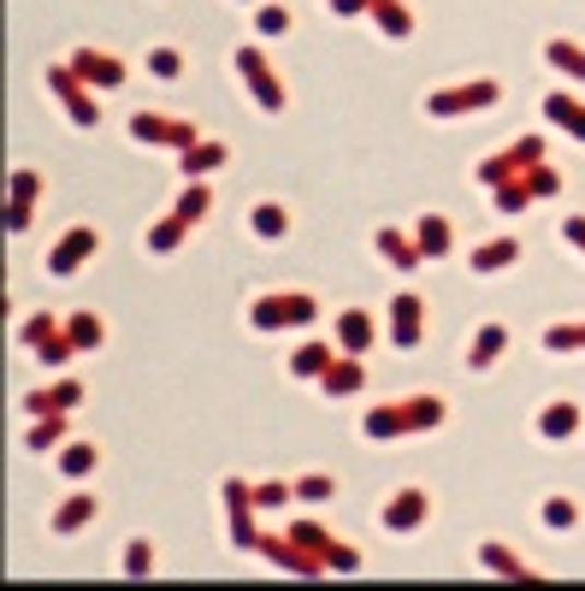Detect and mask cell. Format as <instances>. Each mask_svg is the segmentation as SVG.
<instances>
[{"label": "cell", "instance_id": "cell-39", "mask_svg": "<svg viewBox=\"0 0 585 591\" xmlns=\"http://www.w3.org/2000/svg\"><path fill=\"white\" fill-rule=\"evenodd\" d=\"M142 66H149V78H160V83H178V78H184V54L166 48V42L142 54Z\"/></svg>", "mask_w": 585, "mask_h": 591}, {"label": "cell", "instance_id": "cell-21", "mask_svg": "<svg viewBox=\"0 0 585 591\" xmlns=\"http://www.w3.org/2000/svg\"><path fill=\"white\" fill-rule=\"evenodd\" d=\"M503 350H508V326L485 320L473 331V343H467V373H491L496 362H503Z\"/></svg>", "mask_w": 585, "mask_h": 591}, {"label": "cell", "instance_id": "cell-43", "mask_svg": "<svg viewBox=\"0 0 585 591\" xmlns=\"http://www.w3.org/2000/svg\"><path fill=\"white\" fill-rule=\"evenodd\" d=\"M520 184H526V196H533V201H545V196L562 190V172H555L550 161H538V166H526V172H520Z\"/></svg>", "mask_w": 585, "mask_h": 591}, {"label": "cell", "instance_id": "cell-48", "mask_svg": "<svg viewBox=\"0 0 585 591\" xmlns=\"http://www.w3.org/2000/svg\"><path fill=\"white\" fill-rule=\"evenodd\" d=\"M555 237H562L568 249H580V255H585V213H574V220H562V231H555Z\"/></svg>", "mask_w": 585, "mask_h": 591}, {"label": "cell", "instance_id": "cell-33", "mask_svg": "<svg viewBox=\"0 0 585 591\" xmlns=\"http://www.w3.org/2000/svg\"><path fill=\"white\" fill-rule=\"evenodd\" d=\"M290 24H296V19H290L284 0H260V7H255V42H278V36H290Z\"/></svg>", "mask_w": 585, "mask_h": 591}, {"label": "cell", "instance_id": "cell-1", "mask_svg": "<svg viewBox=\"0 0 585 591\" xmlns=\"http://www.w3.org/2000/svg\"><path fill=\"white\" fill-rule=\"evenodd\" d=\"M231 66H237V78L248 83V95H255V107L260 113H284V78L272 71V60L260 54V42H243L237 54H231Z\"/></svg>", "mask_w": 585, "mask_h": 591}, {"label": "cell", "instance_id": "cell-17", "mask_svg": "<svg viewBox=\"0 0 585 591\" xmlns=\"http://www.w3.org/2000/svg\"><path fill=\"white\" fill-rule=\"evenodd\" d=\"M361 432H367L373 444H390V438H402V432H414V421H408V397L373 402V409L361 414Z\"/></svg>", "mask_w": 585, "mask_h": 591}, {"label": "cell", "instance_id": "cell-45", "mask_svg": "<svg viewBox=\"0 0 585 591\" xmlns=\"http://www.w3.org/2000/svg\"><path fill=\"white\" fill-rule=\"evenodd\" d=\"M248 497H255V515H272V509L290 503V485L284 480H260V485H248Z\"/></svg>", "mask_w": 585, "mask_h": 591}, {"label": "cell", "instance_id": "cell-35", "mask_svg": "<svg viewBox=\"0 0 585 591\" xmlns=\"http://www.w3.org/2000/svg\"><path fill=\"white\" fill-rule=\"evenodd\" d=\"M119 574H125V580H149V574H154V539H125Z\"/></svg>", "mask_w": 585, "mask_h": 591}, {"label": "cell", "instance_id": "cell-6", "mask_svg": "<svg viewBox=\"0 0 585 591\" xmlns=\"http://www.w3.org/2000/svg\"><path fill=\"white\" fill-rule=\"evenodd\" d=\"M66 66H71V78H78L83 90H101V95L125 90V78H130V66L119 60V54H107V48H78Z\"/></svg>", "mask_w": 585, "mask_h": 591}, {"label": "cell", "instance_id": "cell-20", "mask_svg": "<svg viewBox=\"0 0 585 591\" xmlns=\"http://www.w3.org/2000/svg\"><path fill=\"white\" fill-rule=\"evenodd\" d=\"M83 402V385L78 379H48L24 397V414H71Z\"/></svg>", "mask_w": 585, "mask_h": 591}, {"label": "cell", "instance_id": "cell-3", "mask_svg": "<svg viewBox=\"0 0 585 591\" xmlns=\"http://www.w3.org/2000/svg\"><path fill=\"white\" fill-rule=\"evenodd\" d=\"M95 255H101V231L95 225H66L60 237L48 243V261L42 267H48V279H78Z\"/></svg>", "mask_w": 585, "mask_h": 591}, {"label": "cell", "instance_id": "cell-18", "mask_svg": "<svg viewBox=\"0 0 585 591\" xmlns=\"http://www.w3.org/2000/svg\"><path fill=\"white\" fill-rule=\"evenodd\" d=\"M60 331H66V343H71V355H90L107 343V320H101L95 308H71L60 314Z\"/></svg>", "mask_w": 585, "mask_h": 591}, {"label": "cell", "instance_id": "cell-13", "mask_svg": "<svg viewBox=\"0 0 585 591\" xmlns=\"http://www.w3.org/2000/svg\"><path fill=\"white\" fill-rule=\"evenodd\" d=\"M473 562H479V568H485V574H496V580H520V586H538V568H526V556H520V551H508L503 539H485V544H479V551H473Z\"/></svg>", "mask_w": 585, "mask_h": 591}, {"label": "cell", "instance_id": "cell-37", "mask_svg": "<svg viewBox=\"0 0 585 591\" xmlns=\"http://www.w3.org/2000/svg\"><path fill=\"white\" fill-rule=\"evenodd\" d=\"M248 326H255V331H284V291L248 302Z\"/></svg>", "mask_w": 585, "mask_h": 591}, {"label": "cell", "instance_id": "cell-53", "mask_svg": "<svg viewBox=\"0 0 585 591\" xmlns=\"http://www.w3.org/2000/svg\"><path fill=\"white\" fill-rule=\"evenodd\" d=\"M580 432H585V426H580Z\"/></svg>", "mask_w": 585, "mask_h": 591}, {"label": "cell", "instance_id": "cell-44", "mask_svg": "<svg viewBox=\"0 0 585 591\" xmlns=\"http://www.w3.org/2000/svg\"><path fill=\"white\" fill-rule=\"evenodd\" d=\"M444 414H449V402H444V397H408V421H414V432L444 426Z\"/></svg>", "mask_w": 585, "mask_h": 591}, {"label": "cell", "instance_id": "cell-27", "mask_svg": "<svg viewBox=\"0 0 585 591\" xmlns=\"http://www.w3.org/2000/svg\"><path fill=\"white\" fill-rule=\"evenodd\" d=\"M545 60H550V71H562L568 83H585V48L574 36H550L545 42Z\"/></svg>", "mask_w": 585, "mask_h": 591}, {"label": "cell", "instance_id": "cell-49", "mask_svg": "<svg viewBox=\"0 0 585 591\" xmlns=\"http://www.w3.org/2000/svg\"><path fill=\"white\" fill-rule=\"evenodd\" d=\"M31 220H36V208H7V231H12V237H24Z\"/></svg>", "mask_w": 585, "mask_h": 591}, {"label": "cell", "instance_id": "cell-28", "mask_svg": "<svg viewBox=\"0 0 585 591\" xmlns=\"http://www.w3.org/2000/svg\"><path fill=\"white\" fill-rule=\"evenodd\" d=\"M331 355H338V343H331V338H308L296 355H290V379H319Z\"/></svg>", "mask_w": 585, "mask_h": 591}, {"label": "cell", "instance_id": "cell-8", "mask_svg": "<svg viewBox=\"0 0 585 591\" xmlns=\"http://www.w3.org/2000/svg\"><path fill=\"white\" fill-rule=\"evenodd\" d=\"M385 338L397 343V350H420V338H426V296H420V291H397V296H390Z\"/></svg>", "mask_w": 585, "mask_h": 591}, {"label": "cell", "instance_id": "cell-30", "mask_svg": "<svg viewBox=\"0 0 585 591\" xmlns=\"http://www.w3.org/2000/svg\"><path fill=\"white\" fill-rule=\"evenodd\" d=\"M42 196H48L42 172H36V166H12V178H7V208H36Z\"/></svg>", "mask_w": 585, "mask_h": 591}, {"label": "cell", "instance_id": "cell-22", "mask_svg": "<svg viewBox=\"0 0 585 591\" xmlns=\"http://www.w3.org/2000/svg\"><path fill=\"white\" fill-rule=\"evenodd\" d=\"M231 161V142H219V137H196L189 149H178V172L184 178H208V172H219Z\"/></svg>", "mask_w": 585, "mask_h": 591}, {"label": "cell", "instance_id": "cell-2", "mask_svg": "<svg viewBox=\"0 0 585 591\" xmlns=\"http://www.w3.org/2000/svg\"><path fill=\"white\" fill-rule=\"evenodd\" d=\"M503 101V83L496 78H473V83H449V90H432L420 107H426V119H461V113H485Z\"/></svg>", "mask_w": 585, "mask_h": 591}, {"label": "cell", "instance_id": "cell-16", "mask_svg": "<svg viewBox=\"0 0 585 591\" xmlns=\"http://www.w3.org/2000/svg\"><path fill=\"white\" fill-rule=\"evenodd\" d=\"M314 385H319L331 402H338V397H355V391H367V367H361V355H331L326 373H319Z\"/></svg>", "mask_w": 585, "mask_h": 591}, {"label": "cell", "instance_id": "cell-19", "mask_svg": "<svg viewBox=\"0 0 585 591\" xmlns=\"http://www.w3.org/2000/svg\"><path fill=\"white\" fill-rule=\"evenodd\" d=\"M408 237H414V255H420V261H444V255L456 249V231H449L444 213H420Z\"/></svg>", "mask_w": 585, "mask_h": 591}, {"label": "cell", "instance_id": "cell-34", "mask_svg": "<svg viewBox=\"0 0 585 591\" xmlns=\"http://www.w3.org/2000/svg\"><path fill=\"white\" fill-rule=\"evenodd\" d=\"M538 521H545L550 532H574L580 527V503L562 497V492H550L545 503H538Z\"/></svg>", "mask_w": 585, "mask_h": 591}, {"label": "cell", "instance_id": "cell-10", "mask_svg": "<svg viewBox=\"0 0 585 591\" xmlns=\"http://www.w3.org/2000/svg\"><path fill=\"white\" fill-rule=\"evenodd\" d=\"M426 521H432V497L420 492V485H402V492L390 497L385 509H378V527L397 532V539H402V532H420Z\"/></svg>", "mask_w": 585, "mask_h": 591}, {"label": "cell", "instance_id": "cell-52", "mask_svg": "<svg viewBox=\"0 0 585 591\" xmlns=\"http://www.w3.org/2000/svg\"><path fill=\"white\" fill-rule=\"evenodd\" d=\"M237 7H260V0H237Z\"/></svg>", "mask_w": 585, "mask_h": 591}, {"label": "cell", "instance_id": "cell-23", "mask_svg": "<svg viewBox=\"0 0 585 591\" xmlns=\"http://www.w3.org/2000/svg\"><path fill=\"white\" fill-rule=\"evenodd\" d=\"M515 261H520V237H491V243H479V249L467 255V272L491 279V272H508Z\"/></svg>", "mask_w": 585, "mask_h": 591}, {"label": "cell", "instance_id": "cell-38", "mask_svg": "<svg viewBox=\"0 0 585 591\" xmlns=\"http://www.w3.org/2000/svg\"><path fill=\"white\" fill-rule=\"evenodd\" d=\"M319 320V302L308 291H284V331H308Z\"/></svg>", "mask_w": 585, "mask_h": 591}, {"label": "cell", "instance_id": "cell-24", "mask_svg": "<svg viewBox=\"0 0 585 591\" xmlns=\"http://www.w3.org/2000/svg\"><path fill=\"white\" fill-rule=\"evenodd\" d=\"M66 438H71V414H31L24 450H31V456H48V450H60Z\"/></svg>", "mask_w": 585, "mask_h": 591}, {"label": "cell", "instance_id": "cell-11", "mask_svg": "<svg viewBox=\"0 0 585 591\" xmlns=\"http://www.w3.org/2000/svg\"><path fill=\"white\" fill-rule=\"evenodd\" d=\"M331 343H338V355H367L378 343V314L373 308H343L338 320H331Z\"/></svg>", "mask_w": 585, "mask_h": 591}, {"label": "cell", "instance_id": "cell-4", "mask_svg": "<svg viewBox=\"0 0 585 591\" xmlns=\"http://www.w3.org/2000/svg\"><path fill=\"white\" fill-rule=\"evenodd\" d=\"M219 497H225V539H231V551H255L260 544V515H255V497H248V480H237L231 473L225 485H219Z\"/></svg>", "mask_w": 585, "mask_h": 591}, {"label": "cell", "instance_id": "cell-41", "mask_svg": "<svg viewBox=\"0 0 585 591\" xmlns=\"http://www.w3.org/2000/svg\"><path fill=\"white\" fill-rule=\"evenodd\" d=\"M491 208L508 220V213H526V208H533V196H526L520 178H503V184H491Z\"/></svg>", "mask_w": 585, "mask_h": 591}, {"label": "cell", "instance_id": "cell-7", "mask_svg": "<svg viewBox=\"0 0 585 591\" xmlns=\"http://www.w3.org/2000/svg\"><path fill=\"white\" fill-rule=\"evenodd\" d=\"M48 90H54V101L66 107V119L78 125V131H95L101 125V101H95V90H83V83L71 78V66H48Z\"/></svg>", "mask_w": 585, "mask_h": 591}, {"label": "cell", "instance_id": "cell-42", "mask_svg": "<svg viewBox=\"0 0 585 591\" xmlns=\"http://www.w3.org/2000/svg\"><path fill=\"white\" fill-rule=\"evenodd\" d=\"M545 350H550V355H574V350H585V320H574V326L555 320V326L545 331Z\"/></svg>", "mask_w": 585, "mask_h": 591}, {"label": "cell", "instance_id": "cell-26", "mask_svg": "<svg viewBox=\"0 0 585 591\" xmlns=\"http://www.w3.org/2000/svg\"><path fill=\"white\" fill-rule=\"evenodd\" d=\"M367 19L378 24V36H385V42H408V36H414V12H408L402 0H373Z\"/></svg>", "mask_w": 585, "mask_h": 591}, {"label": "cell", "instance_id": "cell-9", "mask_svg": "<svg viewBox=\"0 0 585 591\" xmlns=\"http://www.w3.org/2000/svg\"><path fill=\"white\" fill-rule=\"evenodd\" d=\"M538 161H545V142H538V137H515L503 154L479 161V166H473V178L491 190V184H503V178H520V172H526V166H538Z\"/></svg>", "mask_w": 585, "mask_h": 591}, {"label": "cell", "instance_id": "cell-50", "mask_svg": "<svg viewBox=\"0 0 585 591\" xmlns=\"http://www.w3.org/2000/svg\"><path fill=\"white\" fill-rule=\"evenodd\" d=\"M326 7H331V12H338V19H361V12H367V7H373V0H326Z\"/></svg>", "mask_w": 585, "mask_h": 591}, {"label": "cell", "instance_id": "cell-29", "mask_svg": "<svg viewBox=\"0 0 585 591\" xmlns=\"http://www.w3.org/2000/svg\"><path fill=\"white\" fill-rule=\"evenodd\" d=\"M248 231H255L260 243L290 237V208H284V201H255V213H248Z\"/></svg>", "mask_w": 585, "mask_h": 591}, {"label": "cell", "instance_id": "cell-25", "mask_svg": "<svg viewBox=\"0 0 585 591\" xmlns=\"http://www.w3.org/2000/svg\"><path fill=\"white\" fill-rule=\"evenodd\" d=\"M373 249H378V261H390L397 272H414V267H420V255H414V237H408V231H397V225H378Z\"/></svg>", "mask_w": 585, "mask_h": 591}, {"label": "cell", "instance_id": "cell-46", "mask_svg": "<svg viewBox=\"0 0 585 591\" xmlns=\"http://www.w3.org/2000/svg\"><path fill=\"white\" fill-rule=\"evenodd\" d=\"M361 568V551H355V544H338V539H331L326 544V574H355Z\"/></svg>", "mask_w": 585, "mask_h": 591}, {"label": "cell", "instance_id": "cell-14", "mask_svg": "<svg viewBox=\"0 0 585 591\" xmlns=\"http://www.w3.org/2000/svg\"><path fill=\"white\" fill-rule=\"evenodd\" d=\"M533 426H538V438H545V444H568V438L585 426V414H580L574 397H555V402H545V409H538Z\"/></svg>", "mask_w": 585, "mask_h": 591}, {"label": "cell", "instance_id": "cell-15", "mask_svg": "<svg viewBox=\"0 0 585 591\" xmlns=\"http://www.w3.org/2000/svg\"><path fill=\"white\" fill-rule=\"evenodd\" d=\"M95 468H101V444L95 438H66L60 450H54V473L71 480V485H83Z\"/></svg>", "mask_w": 585, "mask_h": 591}, {"label": "cell", "instance_id": "cell-31", "mask_svg": "<svg viewBox=\"0 0 585 591\" xmlns=\"http://www.w3.org/2000/svg\"><path fill=\"white\" fill-rule=\"evenodd\" d=\"M208 208H213V190H208L201 178H184V196L172 201V213H178V220H184L189 231H196L201 220H208Z\"/></svg>", "mask_w": 585, "mask_h": 591}, {"label": "cell", "instance_id": "cell-5", "mask_svg": "<svg viewBox=\"0 0 585 591\" xmlns=\"http://www.w3.org/2000/svg\"><path fill=\"white\" fill-rule=\"evenodd\" d=\"M201 131L189 119H172V113H130V142H142V149H189Z\"/></svg>", "mask_w": 585, "mask_h": 591}, {"label": "cell", "instance_id": "cell-12", "mask_svg": "<svg viewBox=\"0 0 585 591\" xmlns=\"http://www.w3.org/2000/svg\"><path fill=\"white\" fill-rule=\"evenodd\" d=\"M95 515H101V497H95V492H83V485H78L71 497H60V503L48 509V532H54V539H78V532L90 527Z\"/></svg>", "mask_w": 585, "mask_h": 591}, {"label": "cell", "instance_id": "cell-32", "mask_svg": "<svg viewBox=\"0 0 585 591\" xmlns=\"http://www.w3.org/2000/svg\"><path fill=\"white\" fill-rule=\"evenodd\" d=\"M184 237H189V225L178 220V213H166V220H154L149 231H142V249H149V255H172V249H184Z\"/></svg>", "mask_w": 585, "mask_h": 591}, {"label": "cell", "instance_id": "cell-36", "mask_svg": "<svg viewBox=\"0 0 585 591\" xmlns=\"http://www.w3.org/2000/svg\"><path fill=\"white\" fill-rule=\"evenodd\" d=\"M54 331H60V314H42V308H36V314H24V320H19V350H31V355H36L42 343L54 338Z\"/></svg>", "mask_w": 585, "mask_h": 591}, {"label": "cell", "instance_id": "cell-51", "mask_svg": "<svg viewBox=\"0 0 585 591\" xmlns=\"http://www.w3.org/2000/svg\"><path fill=\"white\" fill-rule=\"evenodd\" d=\"M568 137H574V142H585V107H574V113H568Z\"/></svg>", "mask_w": 585, "mask_h": 591}, {"label": "cell", "instance_id": "cell-40", "mask_svg": "<svg viewBox=\"0 0 585 591\" xmlns=\"http://www.w3.org/2000/svg\"><path fill=\"white\" fill-rule=\"evenodd\" d=\"M290 497L296 503H331L338 497V480H331V473H302V480H290Z\"/></svg>", "mask_w": 585, "mask_h": 591}, {"label": "cell", "instance_id": "cell-47", "mask_svg": "<svg viewBox=\"0 0 585 591\" xmlns=\"http://www.w3.org/2000/svg\"><path fill=\"white\" fill-rule=\"evenodd\" d=\"M574 107H580V101L568 95V90H555V95H545V119H550V125H568V113H574Z\"/></svg>", "mask_w": 585, "mask_h": 591}]
</instances>
